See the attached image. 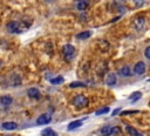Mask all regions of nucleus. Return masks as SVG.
<instances>
[{
    "instance_id": "1",
    "label": "nucleus",
    "mask_w": 150,
    "mask_h": 136,
    "mask_svg": "<svg viewBox=\"0 0 150 136\" xmlns=\"http://www.w3.org/2000/svg\"><path fill=\"white\" fill-rule=\"evenodd\" d=\"M88 103H89L88 97L84 96V95H81V94H80V95H76V96L73 98V104H74L76 108H79V109L87 107Z\"/></svg>"
},
{
    "instance_id": "23",
    "label": "nucleus",
    "mask_w": 150,
    "mask_h": 136,
    "mask_svg": "<svg viewBox=\"0 0 150 136\" xmlns=\"http://www.w3.org/2000/svg\"><path fill=\"white\" fill-rule=\"evenodd\" d=\"M144 55L146 59H150V47H146L145 50H144Z\"/></svg>"
},
{
    "instance_id": "20",
    "label": "nucleus",
    "mask_w": 150,
    "mask_h": 136,
    "mask_svg": "<svg viewBox=\"0 0 150 136\" xmlns=\"http://www.w3.org/2000/svg\"><path fill=\"white\" fill-rule=\"evenodd\" d=\"M108 111H109V108H108V107H105V108L98 109V110L95 113V115H96V116H100V115H102V114H107Z\"/></svg>"
},
{
    "instance_id": "16",
    "label": "nucleus",
    "mask_w": 150,
    "mask_h": 136,
    "mask_svg": "<svg viewBox=\"0 0 150 136\" xmlns=\"http://www.w3.org/2000/svg\"><path fill=\"white\" fill-rule=\"evenodd\" d=\"M90 35H91V33H90L89 30H86V32L79 33V34L76 35V38H77L79 40H86V39H88V38H89Z\"/></svg>"
},
{
    "instance_id": "2",
    "label": "nucleus",
    "mask_w": 150,
    "mask_h": 136,
    "mask_svg": "<svg viewBox=\"0 0 150 136\" xmlns=\"http://www.w3.org/2000/svg\"><path fill=\"white\" fill-rule=\"evenodd\" d=\"M62 52H63V55H64V59L67 61H71L76 54V50H75V47L71 46V45H64L63 48H62Z\"/></svg>"
},
{
    "instance_id": "26",
    "label": "nucleus",
    "mask_w": 150,
    "mask_h": 136,
    "mask_svg": "<svg viewBox=\"0 0 150 136\" xmlns=\"http://www.w3.org/2000/svg\"><path fill=\"white\" fill-rule=\"evenodd\" d=\"M120 110H121V108H117V109H115V110L112 111V116H115V115H116V114H117Z\"/></svg>"
},
{
    "instance_id": "11",
    "label": "nucleus",
    "mask_w": 150,
    "mask_h": 136,
    "mask_svg": "<svg viewBox=\"0 0 150 136\" xmlns=\"http://www.w3.org/2000/svg\"><path fill=\"white\" fill-rule=\"evenodd\" d=\"M0 102H1L2 106H9L13 102V98L9 95H4V96L0 97Z\"/></svg>"
},
{
    "instance_id": "15",
    "label": "nucleus",
    "mask_w": 150,
    "mask_h": 136,
    "mask_svg": "<svg viewBox=\"0 0 150 136\" xmlns=\"http://www.w3.org/2000/svg\"><path fill=\"white\" fill-rule=\"evenodd\" d=\"M142 97V93L141 91H134L130 96H129V101H131V102H136L137 100H139Z\"/></svg>"
},
{
    "instance_id": "18",
    "label": "nucleus",
    "mask_w": 150,
    "mask_h": 136,
    "mask_svg": "<svg viewBox=\"0 0 150 136\" xmlns=\"http://www.w3.org/2000/svg\"><path fill=\"white\" fill-rule=\"evenodd\" d=\"M101 134H102L103 136H110V135H111V127H109V125L103 127V128L101 129Z\"/></svg>"
},
{
    "instance_id": "10",
    "label": "nucleus",
    "mask_w": 150,
    "mask_h": 136,
    "mask_svg": "<svg viewBox=\"0 0 150 136\" xmlns=\"http://www.w3.org/2000/svg\"><path fill=\"white\" fill-rule=\"evenodd\" d=\"M82 123H83L82 120H76V121L70 122L67 128H68V130H74V129H76V128H80V127L82 125Z\"/></svg>"
},
{
    "instance_id": "17",
    "label": "nucleus",
    "mask_w": 150,
    "mask_h": 136,
    "mask_svg": "<svg viewBox=\"0 0 150 136\" xmlns=\"http://www.w3.org/2000/svg\"><path fill=\"white\" fill-rule=\"evenodd\" d=\"M86 87V83L81 82V81H74L71 83H69V88H83Z\"/></svg>"
},
{
    "instance_id": "24",
    "label": "nucleus",
    "mask_w": 150,
    "mask_h": 136,
    "mask_svg": "<svg viewBox=\"0 0 150 136\" xmlns=\"http://www.w3.org/2000/svg\"><path fill=\"white\" fill-rule=\"evenodd\" d=\"M132 113H137V110H127V111H122L121 115H128V114H132Z\"/></svg>"
},
{
    "instance_id": "7",
    "label": "nucleus",
    "mask_w": 150,
    "mask_h": 136,
    "mask_svg": "<svg viewBox=\"0 0 150 136\" xmlns=\"http://www.w3.org/2000/svg\"><path fill=\"white\" fill-rule=\"evenodd\" d=\"M116 82H117V77H116V75L114 74V73H109L108 75H107V77H105V83L108 84V86H115L116 84Z\"/></svg>"
},
{
    "instance_id": "29",
    "label": "nucleus",
    "mask_w": 150,
    "mask_h": 136,
    "mask_svg": "<svg viewBox=\"0 0 150 136\" xmlns=\"http://www.w3.org/2000/svg\"><path fill=\"white\" fill-rule=\"evenodd\" d=\"M0 64H1V61H0Z\"/></svg>"
},
{
    "instance_id": "8",
    "label": "nucleus",
    "mask_w": 150,
    "mask_h": 136,
    "mask_svg": "<svg viewBox=\"0 0 150 136\" xmlns=\"http://www.w3.org/2000/svg\"><path fill=\"white\" fill-rule=\"evenodd\" d=\"M2 128L5 130H15L18 128V123L16 122H13V121H9V122H4L2 123Z\"/></svg>"
},
{
    "instance_id": "4",
    "label": "nucleus",
    "mask_w": 150,
    "mask_h": 136,
    "mask_svg": "<svg viewBox=\"0 0 150 136\" xmlns=\"http://www.w3.org/2000/svg\"><path fill=\"white\" fill-rule=\"evenodd\" d=\"M50 121H52V116L49 114H42L36 118V124L43 125V124H48Z\"/></svg>"
},
{
    "instance_id": "13",
    "label": "nucleus",
    "mask_w": 150,
    "mask_h": 136,
    "mask_svg": "<svg viewBox=\"0 0 150 136\" xmlns=\"http://www.w3.org/2000/svg\"><path fill=\"white\" fill-rule=\"evenodd\" d=\"M41 135L42 136H57V132L54 131L52 128H46L41 131Z\"/></svg>"
},
{
    "instance_id": "28",
    "label": "nucleus",
    "mask_w": 150,
    "mask_h": 136,
    "mask_svg": "<svg viewBox=\"0 0 150 136\" xmlns=\"http://www.w3.org/2000/svg\"><path fill=\"white\" fill-rule=\"evenodd\" d=\"M43 1H46V2H53L54 0H43Z\"/></svg>"
},
{
    "instance_id": "19",
    "label": "nucleus",
    "mask_w": 150,
    "mask_h": 136,
    "mask_svg": "<svg viewBox=\"0 0 150 136\" xmlns=\"http://www.w3.org/2000/svg\"><path fill=\"white\" fill-rule=\"evenodd\" d=\"M63 81H64V79L62 76H57V77L52 79L50 80V83L52 84H61V83H63Z\"/></svg>"
},
{
    "instance_id": "3",
    "label": "nucleus",
    "mask_w": 150,
    "mask_h": 136,
    "mask_svg": "<svg viewBox=\"0 0 150 136\" xmlns=\"http://www.w3.org/2000/svg\"><path fill=\"white\" fill-rule=\"evenodd\" d=\"M6 28H7V30L9 33H20V32H22L21 23L18 22V21H11V22H8L7 26H6Z\"/></svg>"
},
{
    "instance_id": "27",
    "label": "nucleus",
    "mask_w": 150,
    "mask_h": 136,
    "mask_svg": "<svg viewBox=\"0 0 150 136\" xmlns=\"http://www.w3.org/2000/svg\"><path fill=\"white\" fill-rule=\"evenodd\" d=\"M134 136H143V134H141V132H138V131H136V134H135Z\"/></svg>"
},
{
    "instance_id": "21",
    "label": "nucleus",
    "mask_w": 150,
    "mask_h": 136,
    "mask_svg": "<svg viewBox=\"0 0 150 136\" xmlns=\"http://www.w3.org/2000/svg\"><path fill=\"white\" fill-rule=\"evenodd\" d=\"M112 134H121V128L118 127H112L111 128V135Z\"/></svg>"
},
{
    "instance_id": "6",
    "label": "nucleus",
    "mask_w": 150,
    "mask_h": 136,
    "mask_svg": "<svg viewBox=\"0 0 150 136\" xmlns=\"http://www.w3.org/2000/svg\"><path fill=\"white\" fill-rule=\"evenodd\" d=\"M134 26L137 30H142L144 27H145V19L142 16V18H137L134 20Z\"/></svg>"
},
{
    "instance_id": "5",
    "label": "nucleus",
    "mask_w": 150,
    "mask_h": 136,
    "mask_svg": "<svg viewBox=\"0 0 150 136\" xmlns=\"http://www.w3.org/2000/svg\"><path fill=\"white\" fill-rule=\"evenodd\" d=\"M145 70H146V66H145V63H144L143 61H138V62L134 66V72H135L136 74H138V75L144 74Z\"/></svg>"
},
{
    "instance_id": "12",
    "label": "nucleus",
    "mask_w": 150,
    "mask_h": 136,
    "mask_svg": "<svg viewBox=\"0 0 150 136\" xmlns=\"http://www.w3.org/2000/svg\"><path fill=\"white\" fill-rule=\"evenodd\" d=\"M118 74L122 75V76H124V77H128V76H130V74H131V70H130V68H129L128 66H124V67H122V68L118 70Z\"/></svg>"
},
{
    "instance_id": "22",
    "label": "nucleus",
    "mask_w": 150,
    "mask_h": 136,
    "mask_svg": "<svg viewBox=\"0 0 150 136\" xmlns=\"http://www.w3.org/2000/svg\"><path fill=\"white\" fill-rule=\"evenodd\" d=\"M127 131H128L130 135H132V136L136 134V129H135V128H132V127H127Z\"/></svg>"
},
{
    "instance_id": "9",
    "label": "nucleus",
    "mask_w": 150,
    "mask_h": 136,
    "mask_svg": "<svg viewBox=\"0 0 150 136\" xmlns=\"http://www.w3.org/2000/svg\"><path fill=\"white\" fill-rule=\"evenodd\" d=\"M27 94H28V96L32 97V98H39V97H40V91H39L38 88H29V89L27 90Z\"/></svg>"
},
{
    "instance_id": "25",
    "label": "nucleus",
    "mask_w": 150,
    "mask_h": 136,
    "mask_svg": "<svg viewBox=\"0 0 150 136\" xmlns=\"http://www.w3.org/2000/svg\"><path fill=\"white\" fill-rule=\"evenodd\" d=\"M134 1L136 2V6H142V4H143L142 0H134Z\"/></svg>"
},
{
    "instance_id": "14",
    "label": "nucleus",
    "mask_w": 150,
    "mask_h": 136,
    "mask_svg": "<svg viewBox=\"0 0 150 136\" xmlns=\"http://www.w3.org/2000/svg\"><path fill=\"white\" fill-rule=\"evenodd\" d=\"M87 7H88V1H86V0H80L76 4V8L79 11H84Z\"/></svg>"
}]
</instances>
